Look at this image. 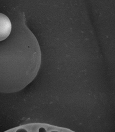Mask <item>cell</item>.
<instances>
[{
	"label": "cell",
	"instance_id": "cell-3",
	"mask_svg": "<svg viewBox=\"0 0 115 132\" xmlns=\"http://www.w3.org/2000/svg\"><path fill=\"white\" fill-rule=\"evenodd\" d=\"M15 132H28V131L26 130L25 128H20L17 129L16 130Z\"/></svg>",
	"mask_w": 115,
	"mask_h": 132
},
{
	"label": "cell",
	"instance_id": "cell-2",
	"mask_svg": "<svg viewBox=\"0 0 115 132\" xmlns=\"http://www.w3.org/2000/svg\"><path fill=\"white\" fill-rule=\"evenodd\" d=\"M12 31V23L11 19L6 14L0 13V42L6 40Z\"/></svg>",
	"mask_w": 115,
	"mask_h": 132
},
{
	"label": "cell",
	"instance_id": "cell-1",
	"mask_svg": "<svg viewBox=\"0 0 115 132\" xmlns=\"http://www.w3.org/2000/svg\"><path fill=\"white\" fill-rule=\"evenodd\" d=\"M12 31L0 42V93L21 91L32 81L41 63V51L23 13L11 12Z\"/></svg>",
	"mask_w": 115,
	"mask_h": 132
},
{
	"label": "cell",
	"instance_id": "cell-5",
	"mask_svg": "<svg viewBox=\"0 0 115 132\" xmlns=\"http://www.w3.org/2000/svg\"><path fill=\"white\" fill-rule=\"evenodd\" d=\"M50 132H59V131H58V130H52V131H51Z\"/></svg>",
	"mask_w": 115,
	"mask_h": 132
},
{
	"label": "cell",
	"instance_id": "cell-4",
	"mask_svg": "<svg viewBox=\"0 0 115 132\" xmlns=\"http://www.w3.org/2000/svg\"><path fill=\"white\" fill-rule=\"evenodd\" d=\"M38 132H47V130H46V128H43V127H41V128H39Z\"/></svg>",
	"mask_w": 115,
	"mask_h": 132
}]
</instances>
